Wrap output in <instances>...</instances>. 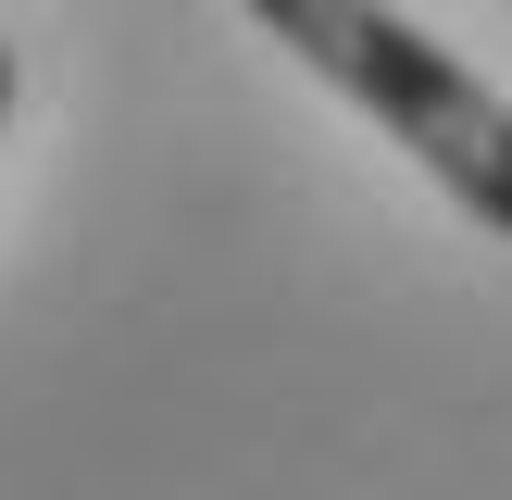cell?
<instances>
[{"label": "cell", "mask_w": 512, "mask_h": 500, "mask_svg": "<svg viewBox=\"0 0 512 500\" xmlns=\"http://www.w3.org/2000/svg\"><path fill=\"white\" fill-rule=\"evenodd\" d=\"M250 13H263L338 100H363L488 238H512V100L463 50H438L413 13H388V0H250Z\"/></svg>", "instance_id": "obj_1"}, {"label": "cell", "mask_w": 512, "mask_h": 500, "mask_svg": "<svg viewBox=\"0 0 512 500\" xmlns=\"http://www.w3.org/2000/svg\"><path fill=\"white\" fill-rule=\"evenodd\" d=\"M0 125H13V38H0Z\"/></svg>", "instance_id": "obj_2"}]
</instances>
